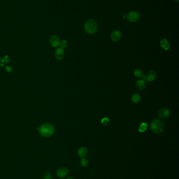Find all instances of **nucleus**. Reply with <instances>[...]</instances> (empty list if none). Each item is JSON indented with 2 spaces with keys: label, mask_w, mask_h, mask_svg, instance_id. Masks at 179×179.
Returning a JSON list of instances; mask_svg holds the SVG:
<instances>
[{
  "label": "nucleus",
  "mask_w": 179,
  "mask_h": 179,
  "mask_svg": "<svg viewBox=\"0 0 179 179\" xmlns=\"http://www.w3.org/2000/svg\"><path fill=\"white\" fill-rule=\"evenodd\" d=\"M39 131L43 137H49L54 134L55 129L52 125L49 123H45L39 127Z\"/></svg>",
  "instance_id": "1"
},
{
  "label": "nucleus",
  "mask_w": 179,
  "mask_h": 179,
  "mask_svg": "<svg viewBox=\"0 0 179 179\" xmlns=\"http://www.w3.org/2000/svg\"><path fill=\"white\" fill-rule=\"evenodd\" d=\"M150 129L153 133L156 134H160L164 131V124L160 119H154L151 122Z\"/></svg>",
  "instance_id": "2"
},
{
  "label": "nucleus",
  "mask_w": 179,
  "mask_h": 179,
  "mask_svg": "<svg viewBox=\"0 0 179 179\" xmlns=\"http://www.w3.org/2000/svg\"><path fill=\"white\" fill-rule=\"evenodd\" d=\"M98 28V24L96 21L90 19L85 22L84 24V29L86 33L90 34H93L97 31Z\"/></svg>",
  "instance_id": "3"
},
{
  "label": "nucleus",
  "mask_w": 179,
  "mask_h": 179,
  "mask_svg": "<svg viewBox=\"0 0 179 179\" xmlns=\"http://www.w3.org/2000/svg\"><path fill=\"white\" fill-rule=\"evenodd\" d=\"M140 18V14L137 11H130L127 15V19L128 21L132 23H135L139 21Z\"/></svg>",
  "instance_id": "4"
},
{
  "label": "nucleus",
  "mask_w": 179,
  "mask_h": 179,
  "mask_svg": "<svg viewBox=\"0 0 179 179\" xmlns=\"http://www.w3.org/2000/svg\"><path fill=\"white\" fill-rule=\"evenodd\" d=\"M157 77V73L154 71H150L148 72L146 75H143L142 77L143 80L145 82H152L155 80Z\"/></svg>",
  "instance_id": "5"
},
{
  "label": "nucleus",
  "mask_w": 179,
  "mask_h": 179,
  "mask_svg": "<svg viewBox=\"0 0 179 179\" xmlns=\"http://www.w3.org/2000/svg\"><path fill=\"white\" fill-rule=\"evenodd\" d=\"M69 172V171L68 169L67 168L63 167L58 169L57 171V176L60 179H64L68 175Z\"/></svg>",
  "instance_id": "6"
},
{
  "label": "nucleus",
  "mask_w": 179,
  "mask_h": 179,
  "mask_svg": "<svg viewBox=\"0 0 179 179\" xmlns=\"http://www.w3.org/2000/svg\"><path fill=\"white\" fill-rule=\"evenodd\" d=\"M158 115L162 119L167 118L170 115V111L167 108H162L159 110Z\"/></svg>",
  "instance_id": "7"
},
{
  "label": "nucleus",
  "mask_w": 179,
  "mask_h": 179,
  "mask_svg": "<svg viewBox=\"0 0 179 179\" xmlns=\"http://www.w3.org/2000/svg\"><path fill=\"white\" fill-rule=\"evenodd\" d=\"M60 38L57 35H52L49 38V43L52 47L54 48H57L60 45Z\"/></svg>",
  "instance_id": "8"
},
{
  "label": "nucleus",
  "mask_w": 179,
  "mask_h": 179,
  "mask_svg": "<svg viewBox=\"0 0 179 179\" xmlns=\"http://www.w3.org/2000/svg\"><path fill=\"white\" fill-rule=\"evenodd\" d=\"M121 36L122 35L121 32L118 30H116L111 33V39L112 40H113V42H118L121 39Z\"/></svg>",
  "instance_id": "9"
},
{
  "label": "nucleus",
  "mask_w": 179,
  "mask_h": 179,
  "mask_svg": "<svg viewBox=\"0 0 179 179\" xmlns=\"http://www.w3.org/2000/svg\"><path fill=\"white\" fill-rule=\"evenodd\" d=\"M77 154L80 158H85L88 155V149L85 147H81L78 150Z\"/></svg>",
  "instance_id": "10"
},
{
  "label": "nucleus",
  "mask_w": 179,
  "mask_h": 179,
  "mask_svg": "<svg viewBox=\"0 0 179 179\" xmlns=\"http://www.w3.org/2000/svg\"><path fill=\"white\" fill-rule=\"evenodd\" d=\"M55 58L58 60H61L63 59L64 57L65 56V52L63 49L61 48H58L55 51Z\"/></svg>",
  "instance_id": "11"
},
{
  "label": "nucleus",
  "mask_w": 179,
  "mask_h": 179,
  "mask_svg": "<svg viewBox=\"0 0 179 179\" xmlns=\"http://www.w3.org/2000/svg\"><path fill=\"white\" fill-rule=\"evenodd\" d=\"M160 45H161V48L164 49V50H167L170 49V42L167 39L165 38L161 39L160 41Z\"/></svg>",
  "instance_id": "12"
},
{
  "label": "nucleus",
  "mask_w": 179,
  "mask_h": 179,
  "mask_svg": "<svg viewBox=\"0 0 179 179\" xmlns=\"http://www.w3.org/2000/svg\"><path fill=\"white\" fill-rule=\"evenodd\" d=\"M136 85V87L140 90H143L146 87V83L142 79L137 81Z\"/></svg>",
  "instance_id": "13"
},
{
  "label": "nucleus",
  "mask_w": 179,
  "mask_h": 179,
  "mask_svg": "<svg viewBox=\"0 0 179 179\" xmlns=\"http://www.w3.org/2000/svg\"><path fill=\"white\" fill-rule=\"evenodd\" d=\"M147 129H148V125L146 122H142L138 128V131L140 133H144L146 131Z\"/></svg>",
  "instance_id": "14"
},
{
  "label": "nucleus",
  "mask_w": 179,
  "mask_h": 179,
  "mask_svg": "<svg viewBox=\"0 0 179 179\" xmlns=\"http://www.w3.org/2000/svg\"><path fill=\"white\" fill-rule=\"evenodd\" d=\"M140 96L139 94L135 93L132 96V101L134 103H138L140 101Z\"/></svg>",
  "instance_id": "15"
},
{
  "label": "nucleus",
  "mask_w": 179,
  "mask_h": 179,
  "mask_svg": "<svg viewBox=\"0 0 179 179\" xmlns=\"http://www.w3.org/2000/svg\"><path fill=\"white\" fill-rule=\"evenodd\" d=\"M134 76L138 78H141L143 77V72L142 70L140 69H137L135 70L134 71Z\"/></svg>",
  "instance_id": "16"
},
{
  "label": "nucleus",
  "mask_w": 179,
  "mask_h": 179,
  "mask_svg": "<svg viewBox=\"0 0 179 179\" xmlns=\"http://www.w3.org/2000/svg\"><path fill=\"white\" fill-rule=\"evenodd\" d=\"M89 164V161L86 158H83L81 159L80 161V164L82 167H86Z\"/></svg>",
  "instance_id": "17"
},
{
  "label": "nucleus",
  "mask_w": 179,
  "mask_h": 179,
  "mask_svg": "<svg viewBox=\"0 0 179 179\" xmlns=\"http://www.w3.org/2000/svg\"><path fill=\"white\" fill-rule=\"evenodd\" d=\"M67 45H68V42L66 40H63L61 42H60L59 46H60V48H62L64 49V48L67 47Z\"/></svg>",
  "instance_id": "18"
},
{
  "label": "nucleus",
  "mask_w": 179,
  "mask_h": 179,
  "mask_svg": "<svg viewBox=\"0 0 179 179\" xmlns=\"http://www.w3.org/2000/svg\"><path fill=\"white\" fill-rule=\"evenodd\" d=\"M109 122H110V120L109 119V118L106 117H104L102 119L101 123H102V125H103L104 126H107L109 123Z\"/></svg>",
  "instance_id": "19"
},
{
  "label": "nucleus",
  "mask_w": 179,
  "mask_h": 179,
  "mask_svg": "<svg viewBox=\"0 0 179 179\" xmlns=\"http://www.w3.org/2000/svg\"><path fill=\"white\" fill-rule=\"evenodd\" d=\"M53 177L51 174V173L49 172H45L43 176V179H52Z\"/></svg>",
  "instance_id": "20"
},
{
  "label": "nucleus",
  "mask_w": 179,
  "mask_h": 179,
  "mask_svg": "<svg viewBox=\"0 0 179 179\" xmlns=\"http://www.w3.org/2000/svg\"><path fill=\"white\" fill-rule=\"evenodd\" d=\"M123 19H127V15H123Z\"/></svg>",
  "instance_id": "21"
},
{
  "label": "nucleus",
  "mask_w": 179,
  "mask_h": 179,
  "mask_svg": "<svg viewBox=\"0 0 179 179\" xmlns=\"http://www.w3.org/2000/svg\"><path fill=\"white\" fill-rule=\"evenodd\" d=\"M66 179H75L74 178H72V177H68V178H67Z\"/></svg>",
  "instance_id": "22"
},
{
  "label": "nucleus",
  "mask_w": 179,
  "mask_h": 179,
  "mask_svg": "<svg viewBox=\"0 0 179 179\" xmlns=\"http://www.w3.org/2000/svg\"><path fill=\"white\" fill-rule=\"evenodd\" d=\"M174 1H177V2H178L179 0H174Z\"/></svg>",
  "instance_id": "23"
}]
</instances>
